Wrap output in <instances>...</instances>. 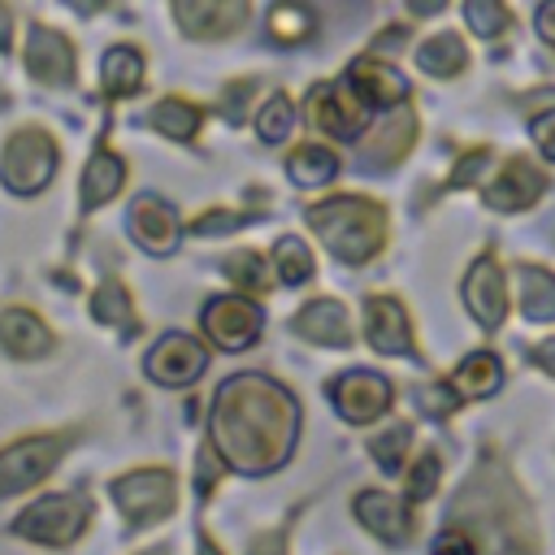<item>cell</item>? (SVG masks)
Returning a JSON list of instances; mask_svg holds the SVG:
<instances>
[{
  "label": "cell",
  "instance_id": "obj_1",
  "mask_svg": "<svg viewBox=\"0 0 555 555\" xmlns=\"http://www.w3.org/2000/svg\"><path fill=\"white\" fill-rule=\"evenodd\" d=\"M299 434V408L286 386L260 377V373H238L221 382L208 416V438L217 455L238 468V473H273Z\"/></svg>",
  "mask_w": 555,
  "mask_h": 555
},
{
  "label": "cell",
  "instance_id": "obj_2",
  "mask_svg": "<svg viewBox=\"0 0 555 555\" xmlns=\"http://www.w3.org/2000/svg\"><path fill=\"white\" fill-rule=\"evenodd\" d=\"M308 225L347 264H364L369 256H377V247L386 238V212L360 195H334L325 204H312Z\"/></svg>",
  "mask_w": 555,
  "mask_h": 555
},
{
  "label": "cell",
  "instance_id": "obj_3",
  "mask_svg": "<svg viewBox=\"0 0 555 555\" xmlns=\"http://www.w3.org/2000/svg\"><path fill=\"white\" fill-rule=\"evenodd\" d=\"M308 121L330 139H356L369 121V104H364V95L356 91L351 78L317 82L308 91Z\"/></svg>",
  "mask_w": 555,
  "mask_h": 555
},
{
  "label": "cell",
  "instance_id": "obj_4",
  "mask_svg": "<svg viewBox=\"0 0 555 555\" xmlns=\"http://www.w3.org/2000/svg\"><path fill=\"white\" fill-rule=\"evenodd\" d=\"M113 499L117 507L134 520V525H156L165 516H173L178 507V481L165 468H139L113 481Z\"/></svg>",
  "mask_w": 555,
  "mask_h": 555
},
{
  "label": "cell",
  "instance_id": "obj_5",
  "mask_svg": "<svg viewBox=\"0 0 555 555\" xmlns=\"http://www.w3.org/2000/svg\"><path fill=\"white\" fill-rule=\"evenodd\" d=\"M56 169V147L43 130H17L9 143H4V156H0V178L9 191L17 195H35L39 186H48Z\"/></svg>",
  "mask_w": 555,
  "mask_h": 555
},
{
  "label": "cell",
  "instance_id": "obj_6",
  "mask_svg": "<svg viewBox=\"0 0 555 555\" xmlns=\"http://www.w3.org/2000/svg\"><path fill=\"white\" fill-rule=\"evenodd\" d=\"M87 525V499L82 494H48L39 503H30L17 516V533L43 546H69Z\"/></svg>",
  "mask_w": 555,
  "mask_h": 555
},
{
  "label": "cell",
  "instance_id": "obj_7",
  "mask_svg": "<svg viewBox=\"0 0 555 555\" xmlns=\"http://www.w3.org/2000/svg\"><path fill=\"white\" fill-rule=\"evenodd\" d=\"M260 325H264L260 308H256L251 299H243V295H217V299H208V308H204V334H208L221 351H243V347H251L256 334H260Z\"/></svg>",
  "mask_w": 555,
  "mask_h": 555
},
{
  "label": "cell",
  "instance_id": "obj_8",
  "mask_svg": "<svg viewBox=\"0 0 555 555\" xmlns=\"http://www.w3.org/2000/svg\"><path fill=\"white\" fill-rule=\"evenodd\" d=\"M61 447H65V438L48 434V438H26V442L0 451V494H17V490L43 481L52 473V464L61 460Z\"/></svg>",
  "mask_w": 555,
  "mask_h": 555
},
{
  "label": "cell",
  "instance_id": "obj_9",
  "mask_svg": "<svg viewBox=\"0 0 555 555\" xmlns=\"http://www.w3.org/2000/svg\"><path fill=\"white\" fill-rule=\"evenodd\" d=\"M143 369H147V377L160 382V386H191V382L208 369V351H204L195 338H186V334H165V338L147 351Z\"/></svg>",
  "mask_w": 555,
  "mask_h": 555
},
{
  "label": "cell",
  "instance_id": "obj_10",
  "mask_svg": "<svg viewBox=\"0 0 555 555\" xmlns=\"http://www.w3.org/2000/svg\"><path fill=\"white\" fill-rule=\"evenodd\" d=\"M334 408L351 421V425H364V421H377L386 408H390V399H395V390H390V382L382 377V373H369V369H356V373H343L338 382H334Z\"/></svg>",
  "mask_w": 555,
  "mask_h": 555
},
{
  "label": "cell",
  "instance_id": "obj_11",
  "mask_svg": "<svg viewBox=\"0 0 555 555\" xmlns=\"http://www.w3.org/2000/svg\"><path fill=\"white\" fill-rule=\"evenodd\" d=\"M464 304L481 330H499L507 317V282L494 256H481L464 278Z\"/></svg>",
  "mask_w": 555,
  "mask_h": 555
},
{
  "label": "cell",
  "instance_id": "obj_12",
  "mask_svg": "<svg viewBox=\"0 0 555 555\" xmlns=\"http://www.w3.org/2000/svg\"><path fill=\"white\" fill-rule=\"evenodd\" d=\"M173 17L195 39L234 35L247 22V0H173Z\"/></svg>",
  "mask_w": 555,
  "mask_h": 555
},
{
  "label": "cell",
  "instance_id": "obj_13",
  "mask_svg": "<svg viewBox=\"0 0 555 555\" xmlns=\"http://www.w3.org/2000/svg\"><path fill=\"white\" fill-rule=\"evenodd\" d=\"M364 338L382 356H408L412 351V325H408L403 304L390 295H373L364 304Z\"/></svg>",
  "mask_w": 555,
  "mask_h": 555
},
{
  "label": "cell",
  "instance_id": "obj_14",
  "mask_svg": "<svg viewBox=\"0 0 555 555\" xmlns=\"http://www.w3.org/2000/svg\"><path fill=\"white\" fill-rule=\"evenodd\" d=\"M542 191H546V178H542L525 156H516V160H507V165L499 169V178L486 186V208H494V212H520V208H529Z\"/></svg>",
  "mask_w": 555,
  "mask_h": 555
},
{
  "label": "cell",
  "instance_id": "obj_15",
  "mask_svg": "<svg viewBox=\"0 0 555 555\" xmlns=\"http://www.w3.org/2000/svg\"><path fill=\"white\" fill-rule=\"evenodd\" d=\"M130 234L139 238L143 251L165 256V251L178 247V212L156 195H139L130 204Z\"/></svg>",
  "mask_w": 555,
  "mask_h": 555
},
{
  "label": "cell",
  "instance_id": "obj_16",
  "mask_svg": "<svg viewBox=\"0 0 555 555\" xmlns=\"http://www.w3.org/2000/svg\"><path fill=\"white\" fill-rule=\"evenodd\" d=\"M26 65H30V74H35L39 82L65 87V82L74 78V48H69L56 30L35 26V30L26 35Z\"/></svg>",
  "mask_w": 555,
  "mask_h": 555
},
{
  "label": "cell",
  "instance_id": "obj_17",
  "mask_svg": "<svg viewBox=\"0 0 555 555\" xmlns=\"http://www.w3.org/2000/svg\"><path fill=\"white\" fill-rule=\"evenodd\" d=\"M356 516H360V525H364L369 533H377V538L390 542V546H399V542L412 538V516H408V507H403L395 494H382V490L356 494Z\"/></svg>",
  "mask_w": 555,
  "mask_h": 555
},
{
  "label": "cell",
  "instance_id": "obj_18",
  "mask_svg": "<svg viewBox=\"0 0 555 555\" xmlns=\"http://www.w3.org/2000/svg\"><path fill=\"white\" fill-rule=\"evenodd\" d=\"M347 78L356 82V91H360L364 104H373V108H395V104L408 95V78H403L399 69H390L386 61H377V56L351 61Z\"/></svg>",
  "mask_w": 555,
  "mask_h": 555
},
{
  "label": "cell",
  "instance_id": "obj_19",
  "mask_svg": "<svg viewBox=\"0 0 555 555\" xmlns=\"http://www.w3.org/2000/svg\"><path fill=\"white\" fill-rule=\"evenodd\" d=\"M0 347H4L9 356H17V360H35V356H48L52 334H48V325H43L35 312H26V308H4V312H0Z\"/></svg>",
  "mask_w": 555,
  "mask_h": 555
},
{
  "label": "cell",
  "instance_id": "obj_20",
  "mask_svg": "<svg viewBox=\"0 0 555 555\" xmlns=\"http://www.w3.org/2000/svg\"><path fill=\"white\" fill-rule=\"evenodd\" d=\"M295 330L321 347H347L351 343V321H347V308L334 304V299H317L308 308H299L295 317Z\"/></svg>",
  "mask_w": 555,
  "mask_h": 555
},
{
  "label": "cell",
  "instance_id": "obj_21",
  "mask_svg": "<svg viewBox=\"0 0 555 555\" xmlns=\"http://www.w3.org/2000/svg\"><path fill=\"white\" fill-rule=\"evenodd\" d=\"M412 134H416V117L408 113V108H399L369 143H364V152H360V160L364 165H373V169H390L408 147H412Z\"/></svg>",
  "mask_w": 555,
  "mask_h": 555
},
{
  "label": "cell",
  "instance_id": "obj_22",
  "mask_svg": "<svg viewBox=\"0 0 555 555\" xmlns=\"http://www.w3.org/2000/svg\"><path fill=\"white\" fill-rule=\"evenodd\" d=\"M451 386H455L460 399H486V395H494V390L503 386V364H499V356L473 351L468 360H460Z\"/></svg>",
  "mask_w": 555,
  "mask_h": 555
},
{
  "label": "cell",
  "instance_id": "obj_23",
  "mask_svg": "<svg viewBox=\"0 0 555 555\" xmlns=\"http://www.w3.org/2000/svg\"><path fill=\"white\" fill-rule=\"evenodd\" d=\"M416 65H421L425 74H434V78H451V74H460V69L468 65V48H464L460 35L442 30V35H429V39L416 48Z\"/></svg>",
  "mask_w": 555,
  "mask_h": 555
},
{
  "label": "cell",
  "instance_id": "obj_24",
  "mask_svg": "<svg viewBox=\"0 0 555 555\" xmlns=\"http://www.w3.org/2000/svg\"><path fill=\"white\" fill-rule=\"evenodd\" d=\"M516 286H520V312L529 321H555V273L520 264L516 269Z\"/></svg>",
  "mask_w": 555,
  "mask_h": 555
},
{
  "label": "cell",
  "instance_id": "obj_25",
  "mask_svg": "<svg viewBox=\"0 0 555 555\" xmlns=\"http://www.w3.org/2000/svg\"><path fill=\"white\" fill-rule=\"evenodd\" d=\"M143 82V56L134 48H108L100 61V87L104 95H130Z\"/></svg>",
  "mask_w": 555,
  "mask_h": 555
},
{
  "label": "cell",
  "instance_id": "obj_26",
  "mask_svg": "<svg viewBox=\"0 0 555 555\" xmlns=\"http://www.w3.org/2000/svg\"><path fill=\"white\" fill-rule=\"evenodd\" d=\"M121 178H126L121 160L113 152H95L82 173V208H100L104 199H113L121 191Z\"/></svg>",
  "mask_w": 555,
  "mask_h": 555
},
{
  "label": "cell",
  "instance_id": "obj_27",
  "mask_svg": "<svg viewBox=\"0 0 555 555\" xmlns=\"http://www.w3.org/2000/svg\"><path fill=\"white\" fill-rule=\"evenodd\" d=\"M286 173L295 178V186H325L338 173V156L330 147H321V143H304V147L291 152Z\"/></svg>",
  "mask_w": 555,
  "mask_h": 555
},
{
  "label": "cell",
  "instance_id": "obj_28",
  "mask_svg": "<svg viewBox=\"0 0 555 555\" xmlns=\"http://www.w3.org/2000/svg\"><path fill=\"white\" fill-rule=\"evenodd\" d=\"M317 30V13L304 0H278L269 9V35L278 43H304Z\"/></svg>",
  "mask_w": 555,
  "mask_h": 555
},
{
  "label": "cell",
  "instance_id": "obj_29",
  "mask_svg": "<svg viewBox=\"0 0 555 555\" xmlns=\"http://www.w3.org/2000/svg\"><path fill=\"white\" fill-rule=\"evenodd\" d=\"M91 312H95V321H104V325H130L134 321V304H130V291L117 282V278H104L100 282V291H95V299H91Z\"/></svg>",
  "mask_w": 555,
  "mask_h": 555
},
{
  "label": "cell",
  "instance_id": "obj_30",
  "mask_svg": "<svg viewBox=\"0 0 555 555\" xmlns=\"http://www.w3.org/2000/svg\"><path fill=\"white\" fill-rule=\"evenodd\" d=\"M152 126L165 134V139H191L195 126H199V108L186 104V100H160L152 108Z\"/></svg>",
  "mask_w": 555,
  "mask_h": 555
},
{
  "label": "cell",
  "instance_id": "obj_31",
  "mask_svg": "<svg viewBox=\"0 0 555 555\" xmlns=\"http://www.w3.org/2000/svg\"><path fill=\"white\" fill-rule=\"evenodd\" d=\"M273 264H278V278L286 282V286H299V282H308L312 278V251L299 243V238H278V247H273Z\"/></svg>",
  "mask_w": 555,
  "mask_h": 555
},
{
  "label": "cell",
  "instance_id": "obj_32",
  "mask_svg": "<svg viewBox=\"0 0 555 555\" xmlns=\"http://www.w3.org/2000/svg\"><path fill=\"white\" fill-rule=\"evenodd\" d=\"M464 22H468V30L473 35H481V39H494V35H503L507 30V9H503V0H464Z\"/></svg>",
  "mask_w": 555,
  "mask_h": 555
},
{
  "label": "cell",
  "instance_id": "obj_33",
  "mask_svg": "<svg viewBox=\"0 0 555 555\" xmlns=\"http://www.w3.org/2000/svg\"><path fill=\"white\" fill-rule=\"evenodd\" d=\"M291 126H295V108H291V100H286V95H273V100H264V108H260V117H256V130H260V139H269V143H282V139L291 134Z\"/></svg>",
  "mask_w": 555,
  "mask_h": 555
},
{
  "label": "cell",
  "instance_id": "obj_34",
  "mask_svg": "<svg viewBox=\"0 0 555 555\" xmlns=\"http://www.w3.org/2000/svg\"><path fill=\"white\" fill-rule=\"evenodd\" d=\"M408 442H412V429H408V425H390L386 434L373 438V460L382 464V473H399Z\"/></svg>",
  "mask_w": 555,
  "mask_h": 555
},
{
  "label": "cell",
  "instance_id": "obj_35",
  "mask_svg": "<svg viewBox=\"0 0 555 555\" xmlns=\"http://www.w3.org/2000/svg\"><path fill=\"white\" fill-rule=\"evenodd\" d=\"M225 273H230L238 286H247V291H264V286H269V269H264V260H260L256 251H234V256L225 260Z\"/></svg>",
  "mask_w": 555,
  "mask_h": 555
},
{
  "label": "cell",
  "instance_id": "obj_36",
  "mask_svg": "<svg viewBox=\"0 0 555 555\" xmlns=\"http://www.w3.org/2000/svg\"><path fill=\"white\" fill-rule=\"evenodd\" d=\"M438 473H442L438 455H434V451H425V455L416 460V468L408 473V499H429V494H434V481H438Z\"/></svg>",
  "mask_w": 555,
  "mask_h": 555
},
{
  "label": "cell",
  "instance_id": "obj_37",
  "mask_svg": "<svg viewBox=\"0 0 555 555\" xmlns=\"http://www.w3.org/2000/svg\"><path fill=\"white\" fill-rule=\"evenodd\" d=\"M494 165V152L490 147H477V152H468L460 165H455V173H451V186H468V182H477L481 178V169H490Z\"/></svg>",
  "mask_w": 555,
  "mask_h": 555
},
{
  "label": "cell",
  "instance_id": "obj_38",
  "mask_svg": "<svg viewBox=\"0 0 555 555\" xmlns=\"http://www.w3.org/2000/svg\"><path fill=\"white\" fill-rule=\"evenodd\" d=\"M221 464H225V460H221V455H217V447L208 442V447L199 451V464H195V490H199L204 499L212 494V481H217V468H221Z\"/></svg>",
  "mask_w": 555,
  "mask_h": 555
},
{
  "label": "cell",
  "instance_id": "obj_39",
  "mask_svg": "<svg viewBox=\"0 0 555 555\" xmlns=\"http://www.w3.org/2000/svg\"><path fill=\"white\" fill-rule=\"evenodd\" d=\"M533 143H538V152L546 160H555V108L542 113V117H533Z\"/></svg>",
  "mask_w": 555,
  "mask_h": 555
},
{
  "label": "cell",
  "instance_id": "obj_40",
  "mask_svg": "<svg viewBox=\"0 0 555 555\" xmlns=\"http://www.w3.org/2000/svg\"><path fill=\"white\" fill-rule=\"evenodd\" d=\"M434 555H477V546H473V538H468V533H460V529H447V533H438V542H434Z\"/></svg>",
  "mask_w": 555,
  "mask_h": 555
},
{
  "label": "cell",
  "instance_id": "obj_41",
  "mask_svg": "<svg viewBox=\"0 0 555 555\" xmlns=\"http://www.w3.org/2000/svg\"><path fill=\"white\" fill-rule=\"evenodd\" d=\"M243 217L238 212H204V217H195V234H225V230H234Z\"/></svg>",
  "mask_w": 555,
  "mask_h": 555
},
{
  "label": "cell",
  "instance_id": "obj_42",
  "mask_svg": "<svg viewBox=\"0 0 555 555\" xmlns=\"http://www.w3.org/2000/svg\"><path fill=\"white\" fill-rule=\"evenodd\" d=\"M538 35L555 48V0H546V4L538 9Z\"/></svg>",
  "mask_w": 555,
  "mask_h": 555
},
{
  "label": "cell",
  "instance_id": "obj_43",
  "mask_svg": "<svg viewBox=\"0 0 555 555\" xmlns=\"http://www.w3.org/2000/svg\"><path fill=\"white\" fill-rule=\"evenodd\" d=\"M251 555H282V533H264L251 542Z\"/></svg>",
  "mask_w": 555,
  "mask_h": 555
},
{
  "label": "cell",
  "instance_id": "obj_44",
  "mask_svg": "<svg viewBox=\"0 0 555 555\" xmlns=\"http://www.w3.org/2000/svg\"><path fill=\"white\" fill-rule=\"evenodd\" d=\"M533 360H538L546 373H555V338H551V343H542V347L533 351Z\"/></svg>",
  "mask_w": 555,
  "mask_h": 555
},
{
  "label": "cell",
  "instance_id": "obj_45",
  "mask_svg": "<svg viewBox=\"0 0 555 555\" xmlns=\"http://www.w3.org/2000/svg\"><path fill=\"white\" fill-rule=\"evenodd\" d=\"M408 9H412L416 17H429V13H438V9H447V0H408Z\"/></svg>",
  "mask_w": 555,
  "mask_h": 555
},
{
  "label": "cell",
  "instance_id": "obj_46",
  "mask_svg": "<svg viewBox=\"0 0 555 555\" xmlns=\"http://www.w3.org/2000/svg\"><path fill=\"white\" fill-rule=\"evenodd\" d=\"M69 9H78V13H95V9H104V0H65Z\"/></svg>",
  "mask_w": 555,
  "mask_h": 555
},
{
  "label": "cell",
  "instance_id": "obj_47",
  "mask_svg": "<svg viewBox=\"0 0 555 555\" xmlns=\"http://www.w3.org/2000/svg\"><path fill=\"white\" fill-rule=\"evenodd\" d=\"M9 26H13V22H9V9L0 4V52L9 48Z\"/></svg>",
  "mask_w": 555,
  "mask_h": 555
},
{
  "label": "cell",
  "instance_id": "obj_48",
  "mask_svg": "<svg viewBox=\"0 0 555 555\" xmlns=\"http://www.w3.org/2000/svg\"><path fill=\"white\" fill-rule=\"evenodd\" d=\"M199 555H221V551H217L212 542H204V546H199Z\"/></svg>",
  "mask_w": 555,
  "mask_h": 555
},
{
  "label": "cell",
  "instance_id": "obj_49",
  "mask_svg": "<svg viewBox=\"0 0 555 555\" xmlns=\"http://www.w3.org/2000/svg\"><path fill=\"white\" fill-rule=\"evenodd\" d=\"M143 555H165V551H160V546H156V551H143Z\"/></svg>",
  "mask_w": 555,
  "mask_h": 555
}]
</instances>
